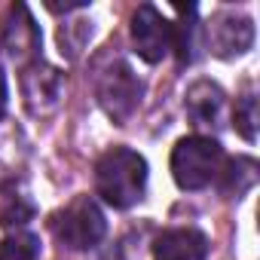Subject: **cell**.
Instances as JSON below:
<instances>
[{
    "mask_svg": "<svg viewBox=\"0 0 260 260\" xmlns=\"http://www.w3.org/2000/svg\"><path fill=\"white\" fill-rule=\"evenodd\" d=\"M202 43L217 58H239L254 46V22L242 13L220 10L208 25H202Z\"/></svg>",
    "mask_w": 260,
    "mask_h": 260,
    "instance_id": "obj_6",
    "label": "cell"
},
{
    "mask_svg": "<svg viewBox=\"0 0 260 260\" xmlns=\"http://www.w3.org/2000/svg\"><path fill=\"white\" fill-rule=\"evenodd\" d=\"M22 98H25L28 113L34 116L55 113L64 98V74L43 58L25 64L22 68Z\"/></svg>",
    "mask_w": 260,
    "mask_h": 260,
    "instance_id": "obj_5",
    "label": "cell"
},
{
    "mask_svg": "<svg viewBox=\"0 0 260 260\" xmlns=\"http://www.w3.org/2000/svg\"><path fill=\"white\" fill-rule=\"evenodd\" d=\"M7 104H10V86H7L4 68H0V119H4V113H7Z\"/></svg>",
    "mask_w": 260,
    "mask_h": 260,
    "instance_id": "obj_17",
    "label": "cell"
},
{
    "mask_svg": "<svg viewBox=\"0 0 260 260\" xmlns=\"http://www.w3.org/2000/svg\"><path fill=\"white\" fill-rule=\"evenodd\" d=\"M40 40H43L40 28L34 25L28 7L25 4L13 7L10 10V22L4 28V49L25 68V64H31V61L40 58Z\"/></svg>",
    "mask_w": 260,
    "mask_h": 260,
    "instance_id": "obj_9",
    "label": "cell"
},
{
    "mask_svg": "<svg viewBox=\"0 0 260 260\" xmlns=\"http://www.w3.org/2000/svg\"><path fill=\"white\" fill-rule=\"evenodd\" d=\"M0 260H40V239L28 230H16L0 242Z\"/></svg>",
    "mask_w": 260,
    "mask_h": 260,
    "instance_id": "obj_14",
    "label": "cell"
},
{
    "mask_svg": "<svg viewBox=\"0 0 260 260\" xmlns=\"http://www.w3.org/2000/svg\"><path fill=\"white\" fill-rule=\"evenodd\" d=\"M233 122H236V132L245 138V141H257V128H260V110H257V98L254 92H245L239 101H236V110H233Z\"/></svg>",
    "mask_w": 260,
    "mask_h": 260,
    "instance_id": "obj_15",
    "label": "cell"
},
{
    "mask_svg": "<svg viewBox=\"0 0 260 260\" xmlns=\"http://www.w3.org/2000/svg\"><path fill=\"white\" fill-rule=\"evenodd\" d=\"M49 226H52V236L61 242V248H71V251H89L107 236L104 211L92 196H74L64 208L52 214Z\"/></svg>",
    "mask_w": 260,
    "mask_h": 260,
    "instance_id": "obj_3",
    "label": "cell"
},
{
    "mask_svg": "<svg viewBox=\"0 0 260 260\" xmlns=\"http://www.w3.org/2000/svg\"><path fill=\"white\" fill-rule=\"evenodd\" d=\"M34 202H31V196H25L22 190H16V187H10L4 196H0V226L4 230H10V233H16V230H22L31 217H34Z\"/></svg>",
    "mask_w": 260,
    "mask_h": 260,
    "instance_id": "obj_13",
    "label": "cell"
},
{
    "mask_svg": "<svg viewBox=\"0 0 260 260\" xmlns=\"http://www.w3.org/2000/svg\"><path fill=\"white\" fill-rule=\"evenodd\" d=\"M223 147L211 135L181 138L172 150V178L181 190H205L223 172Z\"/></svg>",
    "mask_w": 260,
    "mask_h": 260,
    "instance_id": "obj_2",
    "label": "cell"
},
{
    "mask_svg": "<svg viewBox=\"0 0 260 260\" xmlns=\"http://www.w3.org/2000/svg\"><path fill=\"white\" fill-rule=\"evenodd\" d=\"M132 43L147 64H159L172 52V22L153 4H141L132 16Z\"/></svg>",
    "mask_w": 260,
    "mask_h": 260,
    "instance_id": "obj_7",
    "label": "cell"
},
{
    "mask_svg": "<svg viewBox=\"0 0 260 260\" xmlns=\"http://www.w3.org/2000/svg\"><path fill=\"white\" fill-rule=\"evenodd\" d=\"M184 110H187V116L196 128H202V132H217L223 125L226 95L214 80H196L184 95Z\"/></svg>",
    "mask_w": 260,
    "mask_h": 260,
    "instance_id": "obj_8",
    "label": "cell"
},
{
    "mask_svg": "<svg viewBox=\"0 0 260 260\" xmlns=\"http://www.w3.org/2000/svg\"><path fill=\"white\" fill-rule=\"evenodd\" d=\"M153 260H208V236L196 226H172L156 236Z\"/></svg>",
    "mask_w": 260,
    "mask_h": 260,
    "instance_id": "obj_10",
    "label": "cell"
},
{
    "mask_svg": "<svg viewBox=\"0 0 260 260\" xmlns=\"http://www.w3.org/2000/svg\"><path fill=\"white\" fill-rule=\"evenodd\" d=\"M147 190V159L132 147H110L95 162V193L125 211L144 199Z\"/></svg>",
    "mask_w": 260,
    "mask_h": 260,
    "instance_id": "obj_1",
    "label": "cell"
},
{
    "mask_svg": "<svg viewBox=\"0 0 260 260\" xmlns=\"http://www.w3.org/2000/svg\"><path fill=\"white\" fill-rule=\"evenodd\" d=\"M95 95H98V104L101 110L116 122V125H125L141 107V98H144V83L138 80V74L128 68L122 58L110 61L98 80H95Z\"/></svg>",
    "mask_w": 260,
    "mask_h": 260,
    "instance_id": "obj_4",
    "label": "cell"
},
{
    "mask_svg": "<svg viewBox=\"0 0 260 260\" xmlns=\"http://www.w3.org/2000/svg\"><path fill=\"white\" fill-rule=\"evenodd\" d=\"M92 37V22H74V25H61L58 28V46L61 55L77 58V52L83 49V43Z\"/></svg>",
    "mask_w": 260,
    "mask_h": 260,
    "instance_id": "obj_16",
    "label": "cell"
},
{
    "mask_svg": "<svg viewBox=\"0 0 260 260\" xmlns=\"http://www.w3.org/2000/svg\"><path fill=\"white\" fill-rule=\"evenodd\" d=\"M202 49V25H199V13L196 7H187L178 19V25H172V52L178 55L181 64H193L199 58Z\"/></svg>",
    "mask_w": 260,
    "mask_h": 260,
    "instance_id": "obj_11",
    "label": "cell"
},
{
    "mask_svg": "<svg viewBox=\"0 0 260 260\" xmlns=\"http://www.w3.org/2000/svg\"><path fill=\"white\" fill-rule=\"evenodd\" d=\"M220 190L226 196H245L254 184H257V162L251 156H236V159H226L223 162V172H220Z\"/></svg>",
    "mask_w": 260,
    "mask_h": 260,
    "instance_id": "obj_12",
    "label": "cell"
}]
</instances>
